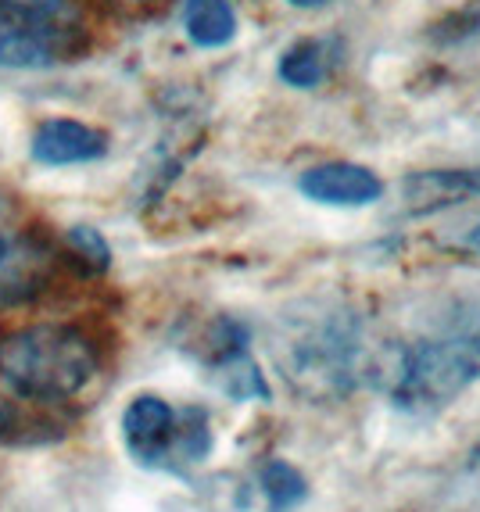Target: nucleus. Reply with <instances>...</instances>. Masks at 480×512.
Listing matches in <instances>:
<instances>
[{
    "label": "nucleus",
    "instance_id": "obj_5",
    "mask_svg": "<svg viewBox=\"0 0 480 512\" xmlns=\"http://www.w3.org/2000/svg\"><path fill=\"white\" fill-rule=\"evenodd\" d=\"M122 444L144 470L183 473V409L158 394H137L122 412Z\"/></svg>",
    "mask_w": 480,
    "mask_h": 512
},
{
    "label": "nucleus",
    "instance_id": "obj_7",
    "mask_svg": "<svg viewBox=\"0 0 480 512\" xmlns=\"http://www.w3.org/2000/svg\"><path fill=\"white\" fill-rule=\"evenodd\" d=\"M108 154V133L83 119L54 115L43 119L29 133V158L40 169H72V165H94Z\"/></svg>",
    "mask_w": 480,
    "mask_h": 512
},
{
    "label": "nucleus",
    "instance_id": "obj_10",
    "mask_svg": "<svg viewBox=\"0 0 480 512\" xmlns=\"http://www.w3.org/2000/svg\"><path fill=\"white\" fill-rule=\"evenodd\" d=\"M183 33L201 51H219L237 36V11L230 0H183Z\"/></svg>",
    "mask_w": 480,
    "mask_h": 512
},
{
    "label": "nucleus",
    "instance_id": "obj_16",
    "mask_svg": "<svg viewBox=\"0 0 480 512\" xmlns=\"http://www.w3.org/2000/svg\"><path fill=\"white\" fill-rule=\"evenodd\" d=\"M287 4H294V8H319L326 0H287Z\"/></svg>",
    "mask_w": 480,
    "mask_h": 512
},
{
    "label": "nucleus",
    "instance_id": "obj_4",
    "mask_svg": "<svg viewBox=\"0 0 480 512\" xmlns=\"http://www.w3.org/2000/svg\"><path fill=\"white\" fill-rule=\"evenodd\" d=\"M79 0H0V72H51L90 54Z\"/></svg>",
    "mask_w": 480,
    "mask_h": 512
},
{
    "label": "nucleus",
    "instance_id": "obj_14",
    "mask_svg": "<svg viewBox=\"0 0 480 512\" xmlns=\"http://www.w3.org/2000/svg\"><path fill=\"white\" fill-rule=\"evenodd\" d=\"M29 255H36V248H29V240L15 230V219H11V201L0 194V273L15 269V265L26 262Z\"/></svg>",
    "mask_w": 480,
    "mask_h": 512
},
{
    "label": "nucleus",
    "instance_id": "obj_2",
    "mask_svg": "<svg viewBox=\"0 0 480 512\" xmlns=\"http://www.w3.org/2000/svg\"><path fill=\"white\" fill-rule=\"evenodd\" d=\"M377 376L391 405L409 416H430L452 405L480 380V294L448 308L423 337L398 344Z\"/></svg>",
    "mask_w": 480,
    "mask_h": 512
},
{
    "label": "nucleus",
    "instance_id": "obj_9",
    "mask_svg": "<svg viewBox=\"0 0 480 512\" xmlns=\"http://www.w3.org/2000/svg\"><path fill=\"white\" fill-rule=\"evenodd\" d=\"M480 197V169H430L402 180L405 215H430Z\"/></svg>",
    "mask_w": 480,
    "mask_h": 512
},
{
    "label": "nucleus",
    "instance_id": "obj_12",
    "mask_svg": "<svg viewBox=\"0 0 480 512\" xmlns=\"http://www.w3.org/2000/svg\"><path fill=\"white\" fill-rule=\"evenodd\" d=\"M326 72H330V47L323 40H301L287 47L280 58V79L298 86V90L319 86Z\"/></svg>",
    "mask_w": 480,
    "mask_h": 512
},
{
    "label": "nucleus",
    "instance_id": "obj_3",
    "mask_svg": "<svg viewBox=\"0 0 480 512\" xmlns=\"http://www.w3.org/2000/svg\"><path fill=\"white\" fill-rule=\"evenodd\" d=\"M101 348L86 326L43 319L0 333V384L26 405H61L94 384Z\"/></svg>",
    "mask_w": 480,
    "mask_h": 512
},
{
    "label": "nucleus",
    "instance_id": "obj_11",
    "mask_svg": "<svg viewBox=\"0 0 480 512\" xmlns=\"http://www.w3.org/2000/svg\"><path fill=\"white\" fill-rule=\"evenodd\" d=\"M258 487L266 495L269 512H294L309 498V480L287 459H269L258 470Z\"/></svg>",
    "mask_w": 480,
    "mask_h": 512
},
{
    "label": "nucleus",
    "instance_id": "obj_13",
    "mask_svg": "<svg viewBox=\"0 0 480 512\" xmlns=\"http://www.w3.org/2000/svg\"><path fill=\"white\" fill-rule=\"evenodd\" d=\"M65 248L86 273H108L112 269V244L104 240V233L97 226H69Z\"/></svg>",
    "mask_w": 480,
    "mask_h": 512
},
{
    "label": "nucleus",
    "instance_id": "obj_15",
    "mask_svg": "<svg viewBox=\"0 0 480 512\" xmlns=\"http://www.w3.org/2000/svg\"><path fill=\"white\" fill-rule=\"evenodd\" d=\"M452 244L459 251H470V255H480V215L473 222H466V226H459L452 237Z\"/></svg>",
    "mask_w": 480,
    "mask_h": 512
},
{
    "label": "nucleus",
    "instance_id": "obj_1",
    "mask_svg": "<svg viewBox=\"0 0 480 512\" xmlns=\"http://www.w3.org/2000/svg\"><path fill=\"white\" fill-rule=\"evenodd\" d=\"M273 362L283 384L316 405L341 402L373 376L362 319L341 301H305L273 333Z\"/></svg>",
    "mask_w": 480,
    "mask_h": 512
},
{
    "label": "nucleus",
    "instance_id": "obj_6",
    "mask_svg": "<svg viewBox=\"0 0 480 512\" xmlns=\"http://www.w3.org/2000/svg\"><path fill=\"white\" fill-rule=\"evenodd\" d=\"M201 359H205L212 384L230 402H269V380L251 355V333L244 323L230 316L215 319L201 344Z\"/></svg>",
    "mask_w": 480,
    "mask_h": 512
},
{
    "label": "nucleus",
    "instance_id": "obj_8",
    "mask_svg": "<svg viewBox=\"0 0 480 512\" xmlns=\"http://www.w3.org/2000/svg\"><path fill=\"white\" fill-rule=\"evenodd\" d=\"M298 190L316 205L330 208H366L373 201H380L384 183L373 169L355 162H326L316 169L301 172Z\"/></svg>",
    "mask_w": 480,
    "mask_h": 512
}]
</instances>
